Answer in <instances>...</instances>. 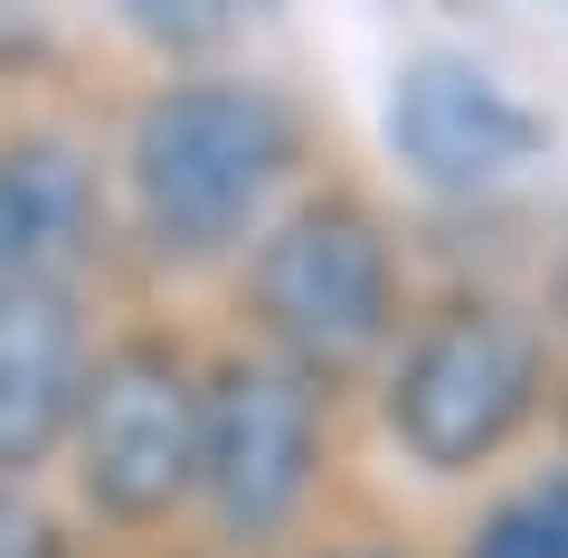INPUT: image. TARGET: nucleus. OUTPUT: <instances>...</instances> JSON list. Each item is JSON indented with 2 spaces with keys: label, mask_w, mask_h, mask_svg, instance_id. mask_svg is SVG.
<instances>
[{
  "label": "nucleus",
  "mask_w": 568,
  "mask_h": 558,
  "mask_svg": "<svg viewBox=\"0 0 568 558\" xmlns=\"http://www.w3.org/2000/svg\"><path fill=\"white\" fill-rule=\"evenodd\" d=\"M114 10L152 48H219V39H237L246 20H265L275 0H114Z\"/></svg>",
  "instance_id": "10"
},
{
  "label": "nucleus",
  "mask_w": 568,
  "mask_h": 558,
  "mask_svg": "<svg viewBox=\"0 0 568 558\" xmlns=\"http://www.w3.org/2000/svg\"><path fill=\"white\" fill-rule=\"evenodd\" d=\"M294 161V123L256 85H181L133 133V190L162 256H219Z\"/></svg>",
  "instance_id": "1"
},
{
  "label": "nucleus",
  "mask_w": 568,
  "mask_h": 558,
  "mask_svg": "<svg viewBox=\"0 0 568 558\" xmlns=\"http://www.w3.org/2000/svg\"><path fill=\"white\" fill-rule=\"evenodd\" d=\"M265 332L304 369H351L388 341V246L361 209H304L256 256Z\"/></svg>",
  "instance_id": "4"
},
{
  "label": "nucleus",
  "mask_w": 568,
  "mask_h": 558,
  "mask_svg": "<svg viewBox=\"0 0 568 558\" xmlns=\"http://www.w3.org/2000/svg\"><path fill=\"white\" fill-rule=\"evenodd\" d=\"M530 388H540V351L511 313H446L436 332L407 351L398 388H388V426L417 464L436 474H465L484 464L511 426L530 417Z\"/></svg>",
  "instance_id": "2"
},
{
  "label": "nucleus",
  "mask_w": 568,
  "mask_h": 558,
  "mask_svg": "<svg viewBox=\"0 0 568 558\" xmlns=\"http://www.w3.org/2000/svg\"><path fill=\"white\" fill-rule=\"evenodd\" d=\"M559 313H568V265H559Z\"/></svg>",
  "instance_id": "11"
},
{
  "label": "nucleus",
  "mask_w": 568,
  "mask_h": 558,
  "mask_svg": "<svg viewBox=\"0 0 568 558\" xmlns=\"http://www.w3.org/2000/svg\"><path fill=\"white\" fill-rule=\"evenodd\" d=\"M465 558H568V474L559 483H530L521 501H503V511L474 530Z\"/></svg>",
  "instance_id": "9"
},
{
  "label": "nucleus",
  "mask_w": 568,
  "mask_h": 558,
  "mask_svg": "<svg viewBox=\"0 0 568 558\" xmlns=\"http://www.w3.org/2000/svg\"><path fill=\"white\" fill-rule=\"evenodd\" d=\"M77 445H85V493L114 520H152L200 483V388L162 341H123L95 359L77 398Z\"/></svg>",
  "instance_id": "3"
},
{
  "label": "nucleus",
  "mask_w": 568,
  "mask_h": 558,
  "mask_svg": "<svg viewBox=\"0 0 568 558\" xmlns=\"http://www.w3.org/2000/svg\"><path fill=\"white\" fill-rule=\"evenodd\" d=\"M85 398V332L67 284H10L0 294V474H29L77 426Z\"/></svg>",
  "instance_id": "7"
},
{
  "label": "nucleus",
  "mask_w": 568,
  "mask_h": 558,
  "mask_svg": "<svg viewBox=\"0 0 568 558\" xmlns=\"http://www.w3.org/2000/svg\"><path fill=\"white\" fill-rule=\"evenodd\" d=\"M95 219L85 161L67 142H10L0 152V294L10 284H67Z\"/></svg>",
  "instance_id": "8"
},
{
  "label": "nucleus",
  "mask_w": 568,
  "mask_h": 558,
  "mask_svg": "<svg viewBox=\"0 0 568 558\" xmlns=\"http://www.w3.org/2000/svg\"><path fill=\"white\" fill-rule=\"evenodd\" d=\"M200 483L237 539H275L313 483V388L275 359H237L200 398Z\"/></svg>",
  "instance_id": "5"
},
{
  "label": "nucleus",
  "mask_w": 568,
  "mask_h": 558,
  "mask_svg": "<svg viewBox=\"0 0 568 558\" xmlns=\"http://www.w3.org/2000/svg\"><path fill=\"white\" fill-rule=\"evenodd\" d=\"M388 142L426 190H493L540 152V114L465 58H417L388 95Z\"/></svg>",
  "instance_id": "6"
}]
</instances>
